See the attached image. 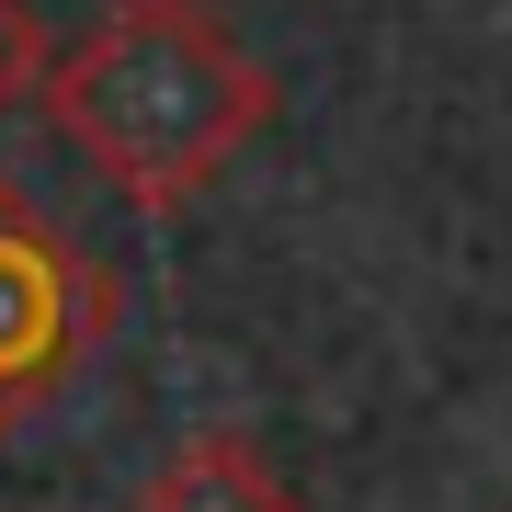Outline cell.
Instances as JSON below:
<instances>
[{"instance_id":"1","label":"cell","mask_w":512,"mask_h":512,"mask_svg":"<svg viewBox=\"0 0 512 512\" xmlns=\"http://www.w3.org/2000/svg\"><path fill=\"white\" fill-rule=\"evenodd\" d=\"M46 114L137 217H171L274 126V69L205 0H114L80 46H57Z\"/></svg>"},{"instance_id":"2","label":"cell","mask_w":512,"mask_h":512,"mask_svg":"<svg viewBox=\"0 0 512 512\" xmlns=\"http://www.w3.org/2000/svg\"><path fill=\"white\" fill-rule=\"evenodd\" d=\"M103 330H114V274L57 217H35V194L0 183V433H23L92 365Z\"/></svg>"},{"instance_id":"3","label":"cell","mask_w":512,"mask_h":512,"mask_svg":"<svg viewBox=\"0 0 512 512\" xmlns=\"http://www.w3.org/2000/svg\"><path fill=\"white\" fill-rule=\"evenodd\" d=\"M137 512H296V490H285V467L251 433H183L148 467Z\"/></svg>"},{"instance_id":"4","label":"cell","mask_w":512,"mask_h":512,"mask_svg":"<svg viewBox=\"0 0 512 512\" xmlns=\"http://www.w3.org/2000/svg\"><path fill=\"white\" fill-rule=\"evenodd\" d=\"M46 69H57V46H46L35 0H0V114L46 103Z\"/></svg>"}]
</instances>
